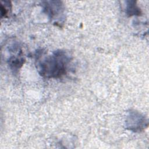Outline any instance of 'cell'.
I'll list each match as a JSON object with an SVG mask.
<instances>
[{"label":"cell","mask_w":149,"mask_h":149,"mask_svg":"<svg viewBox=\"0 0 149 149\" xmlns=\"http://www.w3.org/2000/svg\"><path fill=\"white\" fill-rule=\"evenodd\" d=\"M128 4L127 5V13L129 16H132L134 15L138 14L140 13L139 9L137 8L136 5H135V1H129Z\"/></svg>","instance_id":"277c9868"},{"label":"cell","mask_w":149,"mask_h":149,"mask_svg":"<svg viewBox=\"0 0 149 149\" xmlns=\"http://www.w3.org/2000/svg\"><path fill=\"white\" fill-rule=\"evenodd\" d=\"M70 58L65 51H56L51 55L37 59L39 73L47 78H58L66 71Z\"/></svg>","instance_id":"6da1fadb"},{"label":"cell","mask_w":149,"mask_h":149,"mask_svg":"<svg viewBox=\"0 0 149 149\" xmlns=\"http://www.w3.org/2000/svg\"><path fill=\"white\" fill-rule=\"evenodd\" d=\"M44 9L51 19H56V17L62 13V4L59 1L44 2Z\"/></svg>","instance_id":"7a4b0ae2"},{"label":"cell","mask_w":149,"mask_h":149,"mask_svg":"<svg viewBox=\"0 0 149 149\" xmlns=\"http://www.w3.org/2000/svg\"><path fill=\"white\" fill-rule=\"evenodd\" d=\"M24 59L23 58H19L15 56H11L9 59V65L12 70H17L23 63Z\"/></svg>","instance_id":"3957f363"}]
</instances>
